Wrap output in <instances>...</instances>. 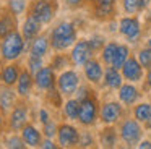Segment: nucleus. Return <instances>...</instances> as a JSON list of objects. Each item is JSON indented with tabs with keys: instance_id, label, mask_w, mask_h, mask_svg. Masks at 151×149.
Instances as JSON below:
<instances>
[{
	"instance_id": "obj_5",
	"label": "nucleus",
	"mask_w": 151,
	"mask_h": 149,
	"mask_svg": "<svg viewBox=\"0 0 151 149\" xmlns=\"http://www.w3.org/2000/svg\"><path fill=\"white\" fill-rule=\"evenodd\" d=\"M143 123H140L137 118H122L120 125H119V136H120L122 143L128 148L138 146V143L143 138L145 126H141Z\"/></svg>"
},
{
	"instance_id": "obj_6",
	"label": "nucleus",
	"mask_w": 151,
	"mask_h": 149,
	"mask_svg": "<svg viewBox=\"0 0 151 149\" xmlns=\"http://www.w3.org/2000/svg\"><path fill=\"white\" fill-rule=\"evenodd\" d=\"M99 109H101V105L98 102L96 94L85 100H81V104H80V115L76 122L81 126H85V128L94 126L96 122L99 120Z\"/></svg>"
},
{
	"instance_id": "obj_21",
	"label": "nucleus",
	"mask_w": 151,
	"mask_h": 149,
	"mask_svg": "<svg viewBox=\"0 0 151 149\" xmlns=\"http://www.w3.org/2000/svg\"><path fill=\"white\" fill-rule=\"evenodd\" d=\"M49 50H52L50 49V39H49V32H41L37 37H34L33 41L29 42V47H28V52H29V55H36V57H46L47 54H49Z\"/></svg>"
},
{
	"instance_id": "obj_40",
	"label": "nucleus",
	"mask_w": 151,
	"mask_h": 149,
	"mask_svg": "<svg viewBox=\"0 0 151 149\" xmlns=\"http://www.w3.org/2000/svg\"><path fill=\"white\" fill-rule=\"evenodd\" d=\"M89 44H91V47L94 52H101L102 47L106 45V39L102 37L101 34H93L91 37H89Z\"/></svg>"
},
{
	"instance_id": "obj_30",
	"label": "nucleus",
	"mask_w": 151,
	"mask_h": 149,
	"mask_svg": "<svg viewBox=\"0 0 151 149\" xmlns=\"http://www.w3.org/2000/svg\"><path fill=\"white\" fill-rule=\"evenodd\" d=\"M117 47H119V42H115V41L106 42V45L101 50V62L104 65H107V67L112 65L114 57H115V52H117Z\"/></svg>"
},
{
	"instance_id": "obj_17",
	"label": "nucleus",
	"mask_w": 151,
	"mask_h": 149,
	"mask_svg": "<svg viewBox=\"0 0 151 149\" xmlns=\"http://www.w3.org/2000/svg\"><path fill=\"white\" fill-rule=\"evenodd\" d=\"M83 74H85L86 81L89 84H99L102 83V78H104V68H102L101 60L93 57L91 60H88L83 65Z\"/></svg>"
},
{
	"instance_id": "obj_26",
	"label": "nucleus",
	"mask_w": 151,
	"mask_h": 149,
	"mask_svg": "<svg viewBox=\"0 0 151 149\" xmlns=\"http://www.w3.org/2000/svg\"><path fill=\"white\" fill-rule=\"evenodd\" d=\"M80 100L76 97H68V99L63 102L62 105V115L63 118H67L68 122H75L78 120V115H80Z\"/></svg>"
},
{
	"instance_id": "obj_2",
	"label": "nucleus",
	"mask_w": 151,
	"mask_h": 149,
	"mask_svg": "<svg viewBox=\"0 0 151 149\" xmlns=\"http://www.w3.org/2000/svg\"><path fill=\"white\" fill-rule=\"evenodd\" d=\"M24 50H28V44L20 29H15L0 39V60L4 63L20 60Z\"/></svg>"
},
{
	"instance_id": "obj_4",
	"label": "nucleus",
	"mask_w": 151,
	"mask_h": 149,
	"mask_svg": "<svg viewBox=\"0 0 151 149\" xmlns=\"http://www.w3.org/2000/svg\"><path fill=\"white\" fill-rule=\"evenodd\" d=\"M59 11V2L57 0H31L28 3V15H33L42 23L44 26L50 24Z\"/></svg>"
},
{
	"instance_id": "obj_12",
	"label": "nucleus",
	"mask_w": 151,
	"mask_h": 149,
	"mask_svg": "<svg viewBox=\"0 0 151 149\" xmlns=\"http://www.w3.org/2000/svg\"><path fill=\"white\" fill-rule=\"evenodd\" d=\"M57 71L54 70L50 65H44L36 74H34V84H36V89L39 92H46L50 87L57 86Z\"/></svg>"
},
{
	"instance_id": "obj_28",
	"label": "nucleus",
	"mask_w": 151,
	"mask_h": 149,
	"mask_svg": "<svg viewBox=\"0 0 151 149\" xmlns=\"http://www.w3.org/2000/svg\"><path fill=\"white\" fill-rule=\"evenodd\" d=\"M2 144L10 149H24L26 148V143H24L21 133H15V131H7V135L2 139Z\"/></svg>"
},
{
	"instance_id": "obj_46",
	"label": "nucleus",
	"mask_w": 151,
	"mask_h": 149,
	"mask_svg": "<svg viewBox=\"0 0 151 149\" xmlns=\"http://www.w3.org/2000/svg\"><path fill=\"white\" fill-rule=\"evenodd\" d=\"M98 3H112V5H115V2L117 0H96Z\"/></svg>"
},
{
	"instance_id": "obj_15",
	"label": "nucleus",
	"mask_w": 151,
	"mask_h": 149,
	"mask_svg": "<svg viewBox=\"0 0 151 149\" xmlns=\"http://www.w3.org/2000/svg\"><path fill=\"white\" fill-rule=\"evenodd\" d=\"M143 70L145 68L141 67V63L138 62V58L135 55H130L128 60L124 63V67L120 68L122 76L128 83H140L143 80Z\"/></svg>"
},
{
	"instance_id": "obj_51",
	"label": "nucleus",
	"mask_w": 151,
	"mask_h": 149,
	"mask_svg": "<svg viewBox=\"0 0 151 149\" xmlns=\"http://www.w3.org/2000/svg\"><path fill=\"white\" fill-rule=\"evenodd\" d=\"M150 139H151V135H150Z\"/></svg>"
},
{
	"instance_id": "obj_14",
	"label": "nucleus",
	"mask_w": 151,
	"mask_h": 149,
	"mask_svg": "<svg viewBox=\"0 0 151 149\" xmlns=\"http://www.w3.org/2000/svg\"><path fill=\"white\" fill-rule=\"evenodd\" d=\"M21 70H23V67L18 60L2 65V68H0V84L13 87L21 74Z\"/></svg>"
},
{
	"instance_id": "obj_29",
	"label": "nucleus",
	"mask_w": 151,
	"mask_h": 149,
	"mask_svg": "<svg viewBox=\"0 0 151 149\" xmlns=\"http://www.w3.org/2000/svg\"><path fill=\"white\" fill-rule=\"evenodd\" d=\"M49 65L55 71H63V70H67L68 67H73L72 58H70V54L67 55V54H62V52H55V54L52 55V58H50Z\"/></svg>"
},
{
	"instance_id": "obj_1",
	"label": "nucleus",
	"mask_w": 151,
	"mask_h": 149,
	"mask_svg": "<svg viewBox=\"0 0 151 149\" xmlns=\"http://www.w3.org/2000/svg\"><path fill=\"white\" fill-rule=\"evenodd\" d=\"M49 39H50V49L54 52H65L70 47H73L78 41V31L76 26L72 21H59L54 24L49 31Z\"/></svg>"
},
{
	"instance_id": "obj_3",
	"label": "nucleus",
	"mask_w": 151,
	"mask_h": 149,
	"mask_svg": "<svg viewBox=\"0 0 151 149\" xmlns=\"http://www.w3.org/2000/svg\"><path fill=\"white\" fill-rule=\"evenodd\" d=\"M29 104L28 99H18L12 112L5 118V131H15L20 133L26 123H29Z\"/></svg>"
},
{
	"instance_id": "obj_9",
	"label": "nucleus",
	"mask_w": 151,
	"mask_h": 149,
	"mask_svg": "<svg viewBox=\"0 0 151 149\" xmlns=\"http://www.w3.org/2000/svg\"><path fill=\"white\" fill-rule=\"evenodd\" d=\"M81 131L72 123H60L57 131V143L60 148H78Z\"/></svg>"
},
{
	"instance_id": "obj_37",
	"label": "nucleus",
	"mask_w": 151,
	"mask_h": 149,
	"mask_svg": "<svg viewBox=\"0 0 151 149\" xmlns=\"http://www.w3.org/2000/svg\"><path fill=\"white\" fill-rule=\"evenodd\" d=\"M137 58L145 70H150L151 68V50L148 47H141L140 50L137 52Z\"/></svg>"
},
{
	"instance_id": "obj_19",
	"label": "nucleus",
	"mask_w": 151,
	"mask_h": 149,
	"mask_svg": "<svg viewBox=\"0 0 151 149\" xmlns=\"http://www.w3.org/2000/svg\"><path fill=\"white\" fill-rule=\"evenodd\" d=\"M20 133H21V136H23V139H24L28 148H41L44 135H42V130H39L36 125H33L31 122L26 123Z\"/></svg>"
},
{
	"instance_id": "obj_31",
	"label": "nucleus",
	"mask_w": 151,
	"mask_h": 149,
	"mask_svg": "<svg viewBox=\"0 0 151 149\" xmlns=\"http://www.w3.org/2000/svg\"><path fill=\"white\" fill-rule=\"evenodd\" d=\"M130 47H128L127 44H119L117 47V52H115V57H114V62H112L111 67L117 68V70H120L122 67H124V63L128 60V57H130Z\"/></svg>"
},
{
	"instance_id": "obj_27",
	"label": "nucleus",
	"mask_w": 151,
	"mask_h": 149,
	"mask_svg": "<svg viewBox=\"0 0 151 149\" xmlns=\"http://www.w3.org/2000/svg\"><path fill=\"white\" fill-rule=\"evenodd\" d=\"M63 94L59 91V87H50L49 91H46L44 92V105H47V107H52V109H55V110H59V109H62V105H63Z\"/></svg>"
},
{
	"instance_id": "obj_42",
	"label": "nucleus",
	"mask_w": 151,
	"mask_h": 149,
	"mask_svg": "<svg viewBox=\"0 0 151 149\" xmlns=\"http://www.w3.org/2000/svg\"><path fill=\"white\" fill-rule=\"evenodd\" d=\"M57 148H60V146H59V143H57L55 139H52V138H44L42 139L41 149H57Z\"/></svg>"
},
{
	"instance_id": "obj_43",
	"label": "nucleus",
	"mask_w": 151,
	"mask_h": 149,
	"mask_svg": "<svg viewBox=\"0 0 151 149\" xmlns=\"http://www.w3.org/2000/svg\"><path fill=\"white\" fill-rule=\"evenodd\" d=\"M85 2H88V0H65V5L70 10H78L85 5Z\"/></svg>"
},
{
	"instance_id": "obj_44",
	"label": "nucleus",
	"mask_w": 151,
	"mask_h": 149,
	"mask_svg": "<svg viewBox=\"0 0 151 149\" xmlns=\"http://www.w3.org/2000/svg\"><path fill=\"white\" fill-rule=\"evenodd\" d=\"M138 148L140 149H151V139H141L140 143H138Z\"/></svg>"
},
{
	"instance_id": "obj_49",
	"label": "nucleus",
	"mask_w": 151,
	"mask_h": 149,
	"mask_svg": "<svg viewBox=\"0 0 151 149\" xmlns=\"http://www.w3.org/2000/svg\"><path fill=\"white\" fill-rule=\"evenodd\" d=\"M148 2H150V0H141V8H143V10H146V6H148Z\"/></svg>"
},
{
	"instance_id": "obj_23",
	"label": "nucleus",
	"mask_w": 151,
	"mask_h": 149,
	"mask_svg": "<svg viewBox=\"0 0 151 149\" xmlns=\"http://www.w3.org/2000/svg\"><path fill=\"white\" fill-rule=\"evenodd\" d=\"M124 84V76L122 71L114 67H107L104 70V78H102V86L112 91H119V87Z\"/></svg>"
},
{
	"instance_id": "obj_32",
	"label": "nucleus",
	"mask_w": 151,
	"mask_h": 149,
	"mask_svg": "<svg viewBox=\"0 0 151 149\" xmlns=\"http://www.w3.org/2000/svg\"><path fill=\"white\" fill-rule=\"evenodd\" d=\"M133 117L140 123H146L151 118V104H148V102L137 104L133 107Z\"/></svg>"
},
{
	"instance_id": "obj_20",
	"label": "nucleus",
	"mask_w": 151,
	"mask_h": 149,
	"mask_svg": "<svg viewBox=\"0 0 151 149\" xmlns=\"http://www.w3.org/2000/svg\"><path fill=\"white\" fill-rule=\"evenodd\" d=\"M117 96H119V100H120L124 105L132 107V105L137 104L138 99H140L141 92H140V89H138L133 83H128V81H127V83H124L120 87H119Z\"/></svg>"
},
{
	"instance_id": "obj_16",
	"label": "nucleus",
	"mask_w": 151,
	"mask_h": 149,
	"mask_svg": "<svg viewBox=\"0 0 151 149\" xmlns=\"http://www.w3.org/2000/svg\"><path fill=\"white\" fill-rule=\"evenodd\" d=\"M42 26H44V24L36 18V16L28 15V13H26V18H24L23 23H21L20 31H21V34H23L24 41H26L28 47H29V42L33 41L34 37H37L41 32H42Z\"/></svg>"
},
{
	"instance_id": "obj_33",
	"label": "nucleus",
	"mask_w": 151,
	"mask_h": 149,
	"mask_svg": "<svg viewBox=\"0 0 151 149\" xmlns=\"http://www.w3.org/2000/svg\"><path fill=\"white\" fill-rule=\"evenodd\" d=\"M5 5L13 15H17L20 18L21 15H24L28 10V2L26 0H5Z\"/></svg>"
},
{
	"instance_id": "obj_38",
	"label": "nucleus",
	"mask_w": 151,
	"mask_h": 149,
	"mask_svg": "<svg viewBox=\"0 0 151 149\" xmlns=\"http://www.w3.org/2000/svg\"><path fill=\"white\" fill-rule=\"evenodd\" d=\"M91 96H94V91H93L88 84H80L78 89H76V92H75V97L80 100V102L85 100V99H88V97H91Z\"/></svg>"
},
{
	"instance_id": "obj_39",
	"label": "nucleus",
	"mask_w": 151,
	"mask_h": 149,
	"mask_svg": "<svg viewBox=\"0 0 151 149\" xmlns=\"http://www.w3.org/2000/svg\"><path fill=\"white\" fill-rule=\"evenodd\" d=\"M93 146H96V139L91 135V131H81L78 148H93Z\"/></svg>"
},
{
	"instance_id": "obj_13",
	"label": "nucleus",
	"mask_w": 151,
	"mask_h": 149,
	"mask_svg": "<svg viewBox=\"0 0 151 149\" xmlns=\"http://www.w3.org/2000/svg\"><path fill=\"white\" fill-rule=\"evenodd\" d=\"M34 89H36V84H34V74L31 73L26 67H23L20 78H18L17 84H15V91H17V94H18L20 99H29Z\"/></svg>"
},
{
	"instance_id": "obj_35",
	"label": "nucleus",
	"mask_w": 151,
	"mask_h": 149,
	"mask_svg": "<svg viewBox=\"0 0 151 149\" xmlns=\"http://www.w3.org/2000/svg\"><path fill=\"white\" fill-rule=\"evenodd\" d=\"M41 130H42L44 138H52V139H55V138H57V131H59V123H57L54 118H50L47 123H44V125L41 126Z\"/></svg>"
},
{
	"instance_id": "obj_24",
	"label": "nucleus",
	"mask_w": 151,
	"mask_h": 149,
	"mask_svg": "<svg viewBox=\"0 0 151 149\" xmlns=\"http://www.w3.org/2000/svg\"><path fill=\"white\" fill-rule=\"evenodd\" d=\"M15 29H18V16L13 15L8 8L2 10L0 11V39Z\"/></svg>"
},
{
	"instance_id": "obj_10",
	"label": "nucleus",
	"mask_w": 151,
	"mask_h": 149,
	"mask_svg": "<svg viewBox=\"0 0 151 149\" xmlns=\"http://www.w3.org/2000/svg\"><path fill=\"white\" fill-rule=\"evenodd\" d=\"M96 52L93 50L89 39H78L73 44L72 52H70V58H72L73 67H83L88 60H91L94 57Z\"/></svg>"
},
{
	"instance_id": "obj_36",
	"label": "nucleus",
	"mask_w": 151,
	"mask_h": 149,
	"mask_svg": "<svg viewBox=\"0 0 151 149\" xmlns=\"http://www.w3.org/2000/svg\"><path fill=\"white\" fill-rule=\"evenodd\" d=\"M42 67H44V58H42V57H36V55H28L26 68H28V70H29L33 74H36Z\"/></svg>"
},
{
	"instance_id": "obj_11",
	"label": "nucleus",
	"mask_w": 151,
	"mask_h": 149,
	"mask_svg": "<svg viewBox=\"0 0 151 149\" xmlns=\"http://www.w3.org/2000/svg\"><path fill=\"white\" fill-rule=\"evenodd\" d=\"M124 117V107L120 105V102L115 100H107V102L101 104L99 109V120L104 125H115L119 123Z\"/></svg>"
},
{
	"instance_id": "obj_22",
	"label": "nucleus",
	"mask_w": 151,
	"mask_h": 149,
	"mask_svg": "<svg viewBox=\"0 0 151 149\" xmlns=\"http://www.w3.org/2000/svg\"><path fill=\"white\" fill-rule=\"evenodd\" d=\"M119 130H115L112 125H106L98 133V143L101 148H115L119 144Z\"/></svg>"
},
{
	"instance_id": "obj_41",
	"label": "nucleus",
	"mask_w": 151,
	"mask_h": 149,
	"mask_svg": "<svg viewBox=\"0 0 151 149\" xmlns=\"http://www.w3.org/2000/svg\"><path fill=\"white\" fill-rule=\"evenodd\" d=\"M50 118H52V115H50L49 109H47V107H44V105H42V107H39V112H37V120H39L41 125L47 123Z\"/></svg>"
},
{
	"instance_id": "obj_45",
	"label": "nucleus",
	"mask_w": 151,
	"mask_h": 149,
	"mask_svg": "<svg viewBox=\"0 0 151 149\" xmlns=\"http://www.w3.org/2000/svg\"><path fill=\"white\" fill-rule=\"evenodd\" d=\"M146 86L151 89V68L146 71Z\"/></svg>"
},
{
	"instance_id": "obj_25",
	"label": "nucleus",
	"mask_w": 151,
	"mask_h": 149,
	"mask_svg": "<svg viewBox=\"0 0 151 149\" xmlns=\"http://www.w3.org/2000/svg\"><path fill=\"white\" fill-rule=\"evenodd\" d=\"M93 16L99 21H109L115 16V6L112 3H93Z\"/></svg>"
},
{
	"instance_id": "obj_7",
	"label": "nucleus",
	"mask_w": 151,
	"mask_h": 149,
	"mask_svg": "<svg viewBox=\"0 0 151 149\" xmlns=\"http://www.w3.org/2000/svg\"><path fill=\"white\" fill-rule=\"evenodd\" d=\"M81 84V78L80 73L72 68H67V70L60 71L57 74V87L59 91L63 94L65 97H73L78 89V86Z\"/></svg>"
},
{
	"instance_id": "obj_34",
	"label": "nucleus",
	"mask_w": 151,
	"mask_h": 149,
	"mask_svg": "<svg viewBox=\"0 0 151 149\" xmlns=\"http://www.w3.org/2000/svg\"><path fill=\"white\" fill-rule=\"evenodd\" d=\"M122 8L127 15H137V13L143 11L141 0H122Z\"/></svg>"
},
{
	"instance_id": "obj_47",
	"label": "nucleus",
	"mask_w": 151,
	"mask_h": 149,
	"mask_svg": "<svg viewBox=\"0 0 151 149\" xmlns=\"http://www.w3.org/2000/svg\"><path fill=\"white\" fill-rule=\"evenodd\" d=\"M143 126H145V130H151V118L146 123H143Z\"/></svg>"
},
{
	"instance_id": "obj_18",
	"label": "nucleus",
	"mask_w": 151,
	"mask_h": 149,
	"mask_svg": "<svg viewBox=\"0 0 151 149\" xmlns=\"http://www.w3.org/2000/svg\"><path fill=\"white\" fill-rule=\"evenodd\" d=\"M18 94L13 87L10 86H2L0 84V113L7 118L8 113L12 112V109L15 107V104L18 102Z\"/></svg>"
},
{
	"instance_id": "obj_8",
	"label": "nucleus",
	"mask_w": 151,
	"mask_h": 149,
	"mask_svg": "<svg viewBox=\"0 0 151 149\" xmlns=\"http://www.w3.org/2000/svg\"><path fill=\"white\" fill-rule=\"evenodd\" d=\"M119 34L122 37H125L130 44L140 41L141 37V24L140 19L137 16L130 15V16H124L119 19Z\"/></svg>"
},
{
	"instance_id": "obj_48",
	"label": "nucleus",
	"mask_w": 151,
	"mask_h": 149,
	"mask_svg": "<svg viewBox=\"0 0 151 149\" xmlns=\"http://www.w3.org/2000/svg\"><path fill=\"white\" fill-rule=\"evenodd\" d=\"M145 47H148V49L151 50V37H148V39H146V42H145Z\"/></svg>"
},
{
	"instance_id": "obj_50",
	"label": "nucleus",
	"mask_w": 151,
	"mask_h": 149,
	"mask_svg": "<svg viewBox=\"0 0 151 149\" xmlns=\"http://www.w3.org/2000/svg\"><path fill=\"white\" fill-rule=\"evenodd\" d=\"M88 2H89V3H94V2H96V0H88Z\"/></svg>"
}]
</instances>
